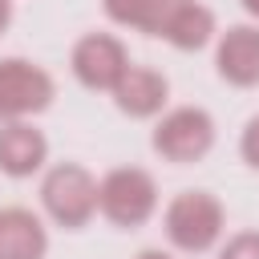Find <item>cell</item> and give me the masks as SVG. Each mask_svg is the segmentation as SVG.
Here are the masks:
<instances>
[{
	"instance_id": "13",
	"label": "cell",
	"mask_w": 259,
	"mask_h": 259,
	"mask_svg": "<svg viewBox=\"0 0 259 259\" xmlns=\"http://www.w3.org/2000/svg\"><path fill=\"white\" fill-rule=\"evenodd\" d=\"M219 259H259V231H235L219 247Z\"/></svg>"
},
{
	"instance_id": "7",
	"label": "cell",
	"mask_w": 259,
	"mask_h": 259,
	"mask_svg": "<svg viewBox=\"0 0 259 259\" xmlns=\"http://www.w3.org/2000/svg\"><path fill=\"white\" fill-rule=\"evenodd\" d=\"M214 73L231 89H259V24H227L214 36Z\"/></svg>"
},
{
	"instance_id": "8",
	"label": "cell",
	"mask_w": 259,
	"mask_h": 259,
	"mask_svg": "<svg viewBox=\"0 0 259 259\" xmlns=\"http://www.w3.org/2000/svg\"><path fill=\"white\" fill-rule=\"evenodd\" d=\"M117 113L134 117V121H154L166 105H170V81L166 73L150 69V65H130L121 73V81L109 89Z\"/></svg>"
},
{
	"instance_id": "14",
	"label": "cell",
	"mask_w": 259,
	"mask_h": 259,
	"mask_svg": "<svg viewBox=\"0 0 259 259\" xmlns=\"http://www.w3.org/2000/svg\"><path fill=\"white\" fill-rule=\"evenodd\" d=\"M239 158H243L251 170H259V113L247 117V125H243V134H239Z\"/></svg>"
},
{
	"instance_id": "11",
	"label": "cell",
	"mask_w": 259,
	"mask_h": 259,
	"mask_svg": "<svg viewBox=\"0 0 259 259\" xmlns=\"http://www.w3.org/2000/svg\"><path fill=\"white\" fill-rule=\"evenodd\" d=\"M214 36H219V20L202 0H178L162 24V40L178 53H198L214 45Z\"/></svg>"
},
{
	"instance_id": "4",
	"label": "cell",
	"mask_w": 259,
	"mask_h": 259,
	"mask_svg": "<svg viewBox=\"0 0 259 259\" xmlns=\"http://www.w3.org/2000/svg\"><path fill=\"white\" fill-rule=\"evenodd\" d=\"M97 214L117 231H138L158 214V182L146 166H113L97 178Z\"/></svg>"
},
{
	"instance_id": "16",
	"label": "cell",
	"mask_w": 259,
	"mask_h": 259,
	"mask_svg": "<svg viewBox=\"0 0 259 259\" xmlns=\"http://www.w3.org/2000/svg\"><path fill=\"white\" fill-rule=\"evenodd\" d=\"M134 259H174V255H170V251H162V247H142Z\"/></svg>"
},
{
	"instance_id": "1",
	"label": "cell",
	"mask_w": 259,
	"mask_h": 259,
	"mask_svg": "<svg viewBox=\"0 0 259 259\" xmlns=\"http://www.w3.org/2000/svg\"><path fill=\"white\" fill-rule=\"evenodd\" d=\"M166 243L182 255H206L227 235V206L210 190H178L162 210Z\"/></svg>"
},
{
	"instance_id": "6",
	"label": "cell",
	"mask_w": 259,
	"mask_h": 259,
	"mask_svg": "<svg viewBox=\"0 0 259 259\" xmlns=\"http://www.w3.org/2000/svg\"><path fill=\"white\" fill-rule=\"evenodd\" d=\"M130 65H134L130 49L113 32H85L73 40V53H69V69L77 85H85L89 93H109Z\"/></svg>"
},
{
	"instance_id": "15",
	"label": "cell",
	"mask_w": 259,
	"mask_h": 259,
	"mask_svg": "<svg viewBox=\"0 0 259 259\" xmlns=\"http://www.w3.org/2000/svg\"><path fill=\"white\" fill-rule=\"evenodd\" d=\"M12 16H16V8H12V0H0V36L8 32V24H12Z\"/></svg>"
},
{
	"instance_id": "17",
	"label": "cell",
	"mask_w": 259,
	"mask_h": 259,
	"mask_svg": "<svg viewBox=\"0 0 259 259\" xmlns=\"http://www.w3.org/2000/svg\"><path fill=\"white\" fill-rule=\"evenodd\" d=\"M239 4H243V12H247L255 24H259V0H239Z\"/></svg>"
},
{
	"instance_id": "3",
	"label": "cell",
	"mask_w": 259,
	"mask_h": 259,
	"mask_svg": "<svg viewBox=\"0 0 259 259\" xmlns=\"http://www.w3.org/2000/svg\"><path fill=\"white\" fill-rule=\"evenodd\" d=\"M40 210L61 231H85L97 214V178L81 162H53L40 174Z\"/></svg>"
},
{
	"instance_id": "12",
	"label": "cell",
	"mask_w": 259,
	"mask_h": 259,
	"mask_svg": "<svg viewBox=\"0 0 259 259\" xmlns=\"http://www.w3.org/2000/svg\"><path fill=\"white\" fill-rule=\"evenodd\" d=\"M178 0H101V12L109 24L142 32V36H162V24Z\"/></svg>"
},
{
	"instance_id": "10",
	"label": "cell",
	"mask_w": 259,
	"mask_h": 259,
	"mask_svg": "<svg viewBox=\"0 0 259 259\" xmlns=\"http://www.w3.org/2000/svg\"><path fill=\"white\" fill-rule=\"evenodd\" d=\"M49 227L28 206H0V259H45Z\"/></svg>"
},
{
	"instance_id": "9",
	"label": "cell",
	"mask_w": 259,
	"mask_h": 259,
	"mask_svg": "<svg viewBox=\"0 0 259 259\" xmlns=\"http://www.w3.org/2000/svg\"><path fill=\"white\" fill-rule=\"evenodd\" d=\"M49 166V138L32 121H0V174L32 178Z\"/></svg>"
},
{
	"instance_id": "5",
	"label": "cell",
	"mask_w": 259,
	"mask_h": 259,
	"mask_svg": "<svg viewBox=\"0 0 259 259\" xmlns=\"http://www.w3.org/2000/svg\"><path fill=\"white\" fill-rule=\"evenodd\" d=\"M57 97V81L28 57H0V121H32Z\"/></svg>"
},
{
	"instance_id": "2",
	"label": "cell",
	"mask_w": 259,
	"mask_h": 259,
	"mask_svg": "<svg viewBox=\"0 0 259 259\" xmlns=\"http://www.w3.org/2000/svg\"><path fill=\"white\" fill-rule=\"evenodd\" d=\"M214 138H219V125H214L210 109H202V105H166L154 117L150 150L170 166H194L214 150Z\"/></svg>"
}]
</instances>
